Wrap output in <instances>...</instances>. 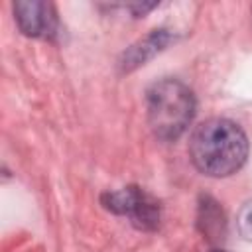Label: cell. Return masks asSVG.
I'll return each mask as SVG.
<instances>
[{
  "instance_id": "1",
  "label": "cell",
  "mask_w": 252,
  "mask_h": 252,
  "mask_svg": "<svg viewBox=\"0 0 252 252\" xmlns=\"http://www.w3.org/2000/svg\"><path fill=\"white\" fill-rule=\"evenodd\" d=\"M189 158L201 173L209 177H228L244 165L248 158V138L236 122L228 118H209L193 130L189 138Z\"/></svg>"
},
{
  "instance_id": "2",
  "label": "cell",
  "mask_w": 252,
  "mask_h": 252,
  "mask_svg": "<svg viewBox=\"0 0 252 252\" xmlns=\"http://www.w3.org/2000/svg\"><path fill=\"white\" fill-rule=\"evenodd\" d=\"M148 122L156 138L163 142L177 140L195 116L193 91L177 79H161L146 94Z\"/></svg>"
},
{
  "instance_id": "3",
  "label": "cell",
  "mask_w": 252,
  "mask_h": 252,
  "mask_svg": "<svg viewBox=\"0 0 252 252\" xmlns=\"http://www.w3.org/2000/svg\"><path fill=\"white\" fill-rule=\"evenodd\" d=\"M102 205L114 215L130 219V222L140 230H154L159 224L161 209L159 201L146 193L144 189L130 185L118 191H110L102 195Z\"/></svg>"
},
{
  "instance_id": "4",
  "label": "cell",
  "mask_w": 252,
  "mask_h": 252,
  "mask_svg": "<svg viewBox=\"0 0 252 252\" xmlns=\"http://www.w3.org/2000/svg\"><path fill=\"white\" fill-rule=\"evenodd\" d=\"M14 18L20 32L28 37L55 39L59 33V18L51 2L20 0L14 4Z\"/></svg>"
},
{
  "instance_id": "5",
  "label": "cell",
  "mask_w": 252,
  "mask_h": 252,
  "mask_svg": "<svg viewBox=\"0 0 252 252\" xmlns=\"http://www.w3.org/2000/svg\"><path fill=\"white\" fill-rule=\"evenodd\" d=\"M171 35L165 30H154L150 32L144 39H140L138 43H134L122 57V69L124 71H132L138 65H144L150 57H154L156 53H159L167 43H169Z\"/></svg>"
},
{
  "instance_id": "6",
  "label": "cell",
  "mask_w": 252,
  "mask_h": 252,
  "mask_svg": "<svg viewBox=\"0 0 252 252\" xmlns=\"http://www.w3.org/2000/svg\"><path fill=\"white\" fill-rule=\"evenodd\" d=\"M199 224L203 226V232L209 236V238H215L219 236L220 228L224 226V219H222V213L220 209L217 207L215 201H211L209 197H205V203L199 207Z\"/></svg>"
},
{
  "instance_id": "7",
  "label": "cell",
  "mask_w": 252,
  "mask_h": 252,
  "mask_svg": "<svg viewBox=\"0 0 252 252\" xmlns=\"http://www.w3.org/2000/svg\"><path fill=\"white\" fill-rule=\"evenodd\" d=\"M236 224H238V232L246 238V240H252V199L246 201L240 211H238V217H236Z\"/></svg>"
},
{
  "instance_id": "8",
  "label": "cell",
  "mask_w": 252,
  "mask_h": 252,
  "mask_svg": "<svg viewBox=\"0 0 252 252\" xmlns=\"http://www.w3.org/2000/svg\"><path fill=\"white\" fill-rule=\"evenodd\" d=\"M211 252H226V250H220V248H217V250H211Z\"/></svg>"
}]
</instances>
